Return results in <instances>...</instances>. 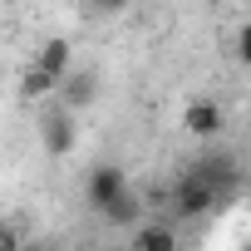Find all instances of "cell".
I'll use <instances>...</instances> for the list:
<instances>
[{"label": "cell", "mask_w": 251, "mask_h": 251, "mask_svg": "<svg viewBox=\"0 0 251 251\" xmlns=\"http://www.w3.org/2000/svg\"><path fill=\"white\" fill-rule=\"evenodd\" d=\"M217 207H222L217 182L192 163V168L173 182V212H177V217H187V222H197V217H207V212H217Z\"/></svg>", "instance_id": "6da1fadb"}, {"label": "cell", "mask_w": 251, "mask_h": 251, "mask_svg": "<svg viewBox=\"0 0 251 251\" xmlns=\"http://www.w3.org/2000/svg\"><path fill=\"white\" fill-rule=\"evenodd\" d=\"M40 143H45L50 158H69L74 143H79V108H69V103L54 99V108L40 113Z\"/></svg>", "instance_id": "7a4b0ae2"}, {"label": "cell", "mask_w": 251, "mask_h": 251, "mask_svg": "<svg viewBox=\"0 0 251 251\" xmlns=\"http://www.w3.org/2000/svg\"><path fill=\"white\" fill-rule=\"evenodd\" d=\"M197 168L217 182V192H222V207L241 192V163H236V153H226V148H212V153H202L197 158Z\"/></svg>", "instance_id": "3957f363"}, {"label": "cell", "mask_w": 251, "mask_h": 251, "mask_svg": "<svg viewBox=\"0 0 251 251\" xmlns=\"http://www.w3.org/2000/svg\"><path fill=\"white\" fill-rule=\"evenodd\" d=\"M123 187H128V177H123V168H113V163H99V168H89V177H84V202L94 207V212H103Z\"/></svg>", "instance_id": "277c9868"}, {"label": "cell", "mask_w": 251, "mask_h": 251, "mask_svg": "<svg viewBox=\"0 0 251 251\" xmlns=\"http://www.w3.org/2000/svg\"><path fill=\"white\" fill-rule=\"evenodd\" d=\"M59 103H69V108H89L94 99H99V79L89 74V69H69L64 79H59V94H54Z\"/></svg>", "instance_id": "5b68a950"}, {"label": "cell", "mask_w": 251, "mask_h": 251, "mask_svg": "<svg viewBox=\"0 0 251 251\" xmlns=\"http://www.w3.org/2000/svg\"><path fill=\"white\" fill-rule=\"evenodd\" d=\"M128 241L138 251H173L177 246V231H173V222H158V212H153V222H138Z\"/></svg>", "instance_id": "8992f818"}, {"label": "cell", "mask_w": 251, "mask_h": 251, "mask_svg": "<svg viewBox=\"0 0 251 251\" xmlns=\"http://www.w3.org/2000/svg\"><path fill=\"white\" fill-rule=\"evenodd\" d=\"M182 128H187V133H197V138H217V133H222V108H217V103H207V99L187 103Z\"/></svg>", "instance_id": "52a82bcc"}, {"label": "cell", "mask_w": 251, "mask_h": 251, "mask_svg": "<svg viewBox=\"0 0 251 251\" xmlns=\"http://www.w3.org/2000/svg\"><path fill=\"white\" fill-rule=\"evenodd\" d=\"M99 217H103V222H113V226H138L148 212H143V197H138L133 187H123V192H118V197H113Z\"/></svg>", "instance_id": "ba28073f"}, {"label": "cell", "mask_w": 251, "mask_h": 251, "mask_svg": "<svg viewBox=\"0 0 251 251\" xmlns=\"http://www.w3.org/2000/svg\"><path fill=\"white\" fill-rule=\"evenodd\" d=\"M35 64H45L50 74H59V79H64V74L74 69V45H69L64 35H50V40L35 50Z\"/></svg>", "instance_id": "9c48e42d"}, {"label": "cell", "mask_w": 251, "mask_h": 251, "mask_svg": "<svg viewBox=\"0 0 251 251\" xmlns=\"http://www.w3.org/2000/svg\"><path fill=\"white\" fill-rule=\"evenodd\" d=\"M59 94V74H50L45 64H30L20 74V99L25 103H40V99H54Z\"/></svg>", "instance_id": "30bf717a"}, {"label": "cell", "mask_w": 251, "mask_h": 251, "mask_svg": "<svg viewBox=\"0 0 251 251\" xmlns=\"http://www.w3.org/2000/svg\"><path fill=\"white\" fill-rule=\"evenodd\" d=\"M128 5H133V0H84V10H89V15H123Z\"/></svg>", "instance_id": "8fae6325"}, {"label": "cell", "mask_w": 251, "mask_h": 251, "mask_svg": "<svg viewBox=\"0 0 251 251\" xmlns=\"http://www.w3.org/2000/svg\"><path fill=\"white\" fill-rule=\"evenodd\" d=\"M231 50H236V64H246V69H251V20H241V30H236V45H231Z\"/></svg>", "instance_id": "7c38bea8"}, {"label": "cell", "mask_w": 251, "mask_h": 251, "mask_svg": "<svg viewBox=\"0 0 251 251\" xmlns=\"http://www.w3.org/2000/svg\"><path fill=\"white\" fill-rule=\"evenodd\" d=\"M202 5H217V0H202Z\"/></svg>", "instance_id": "4fadbf2b"}]
</instances>
